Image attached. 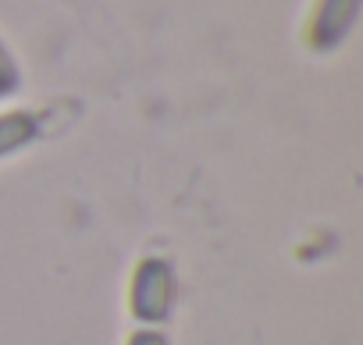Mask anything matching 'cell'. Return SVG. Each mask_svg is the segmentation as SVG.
I'll return each instance as SVG.
<instances>
[{"mask_svg": "<svg viewBox=\"0 0 363 345\" xmlns=\"http://www.w3.org/2000/svg\"><path fill=\"white\" fill-rule=\"evenodd\" d=\"M356 15H359V0H320L310 26V43L317 50L338 47L356 26Z\"/></svg>", "mask_w": 363, "mask_h": 345, "instance_id": "2", "label": "cell"}, {"mask_svg": "<svg viewBox=\"0 0 363 345\" xmlns=\"http://www.w3.org/2000/svg\"><path fill=\"white\" fill-rule=\"evenodd\" d=\"M125 345H171V341H167V334L157 331V327H139V331L128 334Z\"/></svg>", "mask_w": 363, "mask_h": 345, "instance_id": "5", "label": "cell"}, {"mask_svg": "<svg viewBox=\"0 0 363 345\" xmlns=\"http://www.w3.org/2000/svg\"><path fill=\"white\" fill-rule=\"evenodd\" d=\"M178 299V274L171 267V260L164 256H143L132 271V285H128V313L146 324L157 327L171 317Z\"/></svg>", "mask_w": 363, "mask_h": 345, "instance_id": "1", "label": "cell"}, {"mask_svg": "<svg viewBox=\"0 0 363 345\" xmlns=\"http://www.w3.org/2000/svg\"><path fill=\"white\" fill-rule=\"evenodd\" d=\"M18 86H22V72H18L11 50L0 43V96H11Z\"/></svg>", "mask_w": 363, "mask_h": 345, "instance_id": "4", "label": "cell"}, {"mask_svg": "<svg viewBox=\"0 0 363 345\" xmlns=\"http://www.w3.org/2000/svg\"><path fill=\"white\" fill-rule=\"evenodd\" d=\"M40 135V121L29 111H8L0 114V160L26 149L33 139Z\"/></svg>", "mask_w": 363, "mask_h": 345, "instance_id": "3", "label": "cell"}]
</instances>
